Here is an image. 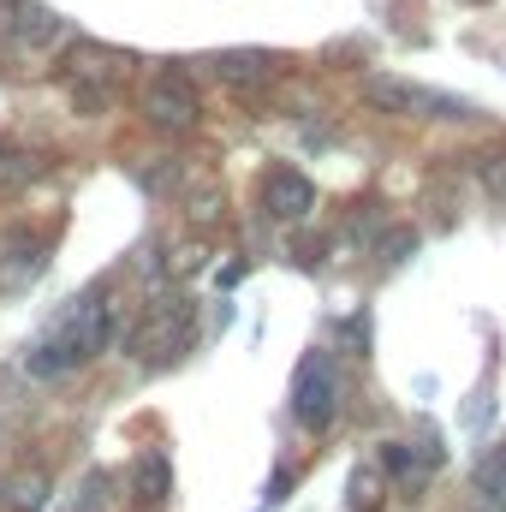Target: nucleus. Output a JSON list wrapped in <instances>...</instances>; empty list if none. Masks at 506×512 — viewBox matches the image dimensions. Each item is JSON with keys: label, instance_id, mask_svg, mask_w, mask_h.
<instances>
[{"label": "nucleus", "instance_id": "f257e3e1", "mask_svg": "<svg viewBox=\"0 0 506 512\" xmlns=\"http://www.w3.org/2000/svg\"><path fill=\"white\" fill-rule=\"evenodd\" d=\"M108 334H114L108 298H102V292H78V298L54 316V328L30 346V376H36V382H60V376H72V370H84L90 358L108 352Z\"/></svg>", "mask_w": 506, "mask_h": 512}, {"label": "nucleus", "instance_id": "f03ea898", "mask_svg": "<svg viewBox=\"0 0 506 512\" xmlns=\"http://www.w3.org/2000/svg\"><path fill=\"white\" fill-rule=\"evenodd\" d=\"M191 346H197V304H185V298H161V304H149V316H143L137 334H131L137 364H155V370L179 364Z\"/></svg>", "mask_w": 506, "mask_h": 512}, {"label": "nucleus", "instance_id": "7ed1b4c3", "mask_svg": "<svg viewBox=\"0 0 506 512\" xmlns=\"http://www.w3.org/2000/svg\"><path fill=\"white\" fill-rule=\"evenodd\" d=\"M364 102L381 108V114H399V120H471V108L459 96L411 84V78H393V72H370L364 78Z\"/></svg>", "mask_w": 506, "mask_h": 512}, {"label": "nucleus", "instance_id": "20e7f679", "mask_svg": "<svg viewBox=\"0 0 506 512\" xmlns=\"http://www.w3.org/2000/svg\"><path fill=\"white\" fill-rule=\"evenodd\" d=\"M292 417L316 435L340 417V370H334L328 352H304V364L292 376Z\"/></svg>", "mask_w": 506, "mask_h": 512}, {"label": "nucleus", "instance_id": "39448f33", "mask_svg": "<svg viewBox=\"0 0 506 512\" xmlns=\"http://www.w3.org/2000/svg\"><path fill=\"white\" fill-rule=\"evenodd\" d=\"M6 36L24 48V54H54L60 42H72L66 18L54 6H36V0H6Z\"/></svg>", "mask_w": 506, "mask_h": 512}, {"label": "nucleus", "instance_id": "423d86ee", "mask_svg": "<svg viewBox=\"0 0 506 512\" xmlns=\"http://www.w3.org/2000/svg\"><path fill=\"white\" fill-rule=\"evenodd\" d=\"M143 120L161 126V131H197L203 102H197V90H191L185 78H155V84L143 90Z\"/></svg>", "mask_w": 506, "mask_h": 512}, {"label": "nucleus", "instance_id": "0eeeda50", "mask_svg": "<svg viewBox=\"0 0 506 512\" xmlns=\"http://www.w3.org/2000/svg\"><path fill=\"white\" fill-rule=\"evenodd\" d=\"M310 209H316V185L298 167H268V179H262V215L298 227V221H310Z\"/></svg>", "mask_w": 506, "mask_h": 512}, {"label": "nucleus", "instance_id": "6e6552de", "mask_svg": "<svg viewBox=\"0 0 506 512\" xmlns=\"http://www.w3.org/2000/svg\"><path fill=\"white\" fill-rule=\"evenodd\" d=\"M48 274V239L42 233H12L0 251V292H30Z\"/></svg>", "mask_w": 506, "mask_h": 512}, {"label": "nucleus", "instance_id": "1a4fd4ad", "mask_svg": "<svg viewBox=\"0 0 506 512\" xmlns=\"http://www.w3.org/2000/svg\"><path fill=\"white\" fill-rule=\"evenodd\" d=\"M131 66V54L102 48V42H66V78L72 84H120Z\"/></svg>", "mask_w": 506, "mask_h": 512}, {"label": "nucleus", "instance_id": "9d476101", "mask_svg": "<svg viewBox=\"0 0 506 512\" xmlns=\"http://www.w3.org/2000/svg\"><path fill=\"white\" fill-rule=\"evenodd\" d=\"M465 512H506V441H495L483 459H477V477H471V507Z\"/></svg>", "mask_w": 506, "mask_h": 512}, {"label": "nucleus", "instance_id": "9b49d317", "mask_svg": "<svg viewBox=\"0 0 506 512\" xmlns=\"http://www.w3.org/2000/svg\"><path fill=\"white\" fill-rule=\"evenodd\" d=\"M215 66H221L227 84H262L274 72V54H262V48H227V54H215Z\"/></svg>", "mask_w": 506, "mask_h": 512}, {"label": "nucleus", "instance_id": "f8f14e48", "mask_svg": "<svg viewBox=\"0 0 506 512\" xmlns=\"http://www.w3.org/2000/svg\"><path fill=\"white\" fill-rule=\"evenodd\" d=\"M42 155L36 149H12V155H0V191H24L30 179H42Z\"/></svg>", "mask_w": 506, "mask_h": 512}, {"label": "nucleus", "instance_id": "ddd939ff", "mask_svg": "<svg viewBox=\"0 0 506 512\" xmlns=\"http://www.w3.org/2000/svg\"><path fill=\"white\" fill-rule=\"evenodd\" d=\"M0 501H6V512H36L42 501H48V477L24 471V477H12V483L0 489Z\"/></svg>", "mask_w": 506, "mask_h": 512}, {"label": "nucleus", "instance_id": "4468645a", "mask_svg": "<svg viewBox=\"0 0 506 512\" xmlns=\"http://www.w3.org/2000/svg\"><path fill=\"white\" fill-rule=\"evenodd\" d=\"M381 471H387V477H399V483H423L429 459H423V453H411L405 441H387V447H381Z\"/></svg>", "mask_w": 506, "mask_h": 512}, {"label": "nucleus", "instance_id": "2eb2a0df", "mask_svg": "<svg viewBox=\"0 0 506 512\" xmlns=\"http://www.w3.org/2000/svg\"><path fill=\"white\" fill-rule=\"evenodd\" d=\"M376 507H381V471L364 465V471L352 477V512H376Z\"/></svg>", "mask_w": 506, "mask_h": 512}, {"label": "nucleus", "instance_id": "dca6fc26", "mask_svg": "<svg viewBox=\"0 0 506 512\" xmlns=\"http://www.w3.org/2000/svg\"><path fill=\"white\" fill-rule=\"evenodd\" d=\"M72 102H78V114H102V108H114V84H72Z\"/></svg>", "mask_w": 506, "mask_h": 512}, {"label": "nucleus", "instance_id": "f3484780", "mask_svg": "<svg viewBox=\"0 0 506 512\" xmlns=\"http://www.w3.org/2000/svg\"><path fill=\"white\" fill-rule=\"evenodd\" d=\"M203 262H209V251L185 239V245H173V256H167V274H173V280H185V274H197Z\"/></svg>", "mask_w": 506, "mask_h": 512}, {"label": "nucleus", "instance_id": "a211bd4d", "mask_svg": "<svg viewBox=\"0 0 506 512\" xmlns=\"http://www.w3.org/2000/svg\"><path fill=\"white\" fill-rule=\"evenodd\" d=\"M477 179H483L495 197H506V149H495V155H477Z\"/></svg>", "mask_w": 506, "mask_h": 512}, {"label": "nucleus", "instance_id": "6ab92c4d", "mask_svg": "<svg viewBox=\"0 0 506 512\" xmlns=\"http://www.w3.org/2000/svg\"><path fill=\"white\" fill-rule=\"evenodd\" d=\"M411 251H417V233L411 227H399L393 239H381V262H405Z\"/></svg>", "mask_w": 506, "mask_h": 512}, {"label": "nucleus", "instance_id": "aec40b11", "mask_svg": "<svg viewBox=\"0 0 506 512\" xmlns=\"http://www.w3.org/2000/svg\"><path fill=\"white\" fill-rule=\"evenodd\" d=\"M143 185H149V191H173V185H179V161H161V167H149V173H143Z\"/></svg>", "mask_w": 506, "mask_h": 512}, {"label": "nucleus", "instance_id": "412c9836", "mask_svg": "<svg viewBox=\"0 0 506 512\" xmlns=\"http://www.w3.org/2000/svg\"><path fill=\"white\" fill-rule=\"evenodd\" d=\"M0 155H6V143H0Z\"/></svg>", "mask_w": 506, "mask_h": 512}, {"label": "nucleus", "instance_id": "4be33fe9", "mask_svg": "<svg viewBox=\"0 0 506 512\" xmlns=\"http://www.w3.org/2000/svg\"><path fill=\"white\" fill-rule=\"evenodd\" d=\"M0 12H6V0H0Z\"/></svg>", "mask_w": 506, "mask_h": 512}]
</instances>
